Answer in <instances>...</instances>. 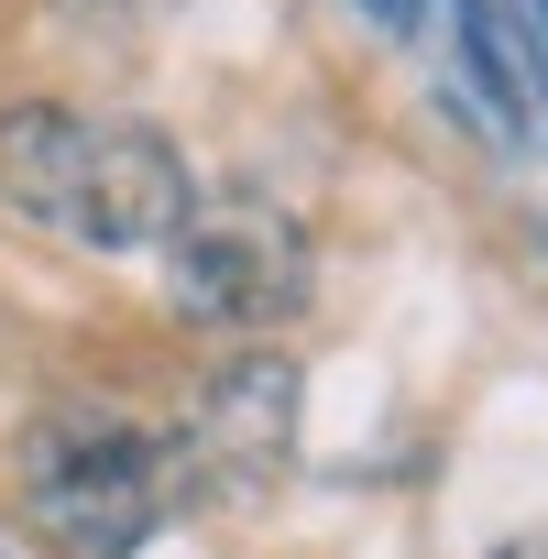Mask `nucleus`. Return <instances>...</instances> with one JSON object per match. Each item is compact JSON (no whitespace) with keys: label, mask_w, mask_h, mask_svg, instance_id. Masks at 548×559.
I'll return each mask as SVG.
<instances>
[{"label":"nucleus","mask_w":548,"mask_h":559,"mask_svg":"<svg viewBox=\"0 0 548 559\" xmlns=\"http://www.w3.org/2000/svg\"><path fill=\"white\" fill-rule=\"evenodd\" d=\"M0 198L34 230L78 241V252H165L198 209L187 154L154 121H110V110H67V99H12L0 110Z\"/></svg>","instance_id":"f257e3e1"},{"label":"nucleus","mask_w":548,"mask_h":559,"mask_svg":"<svg viewBox=\"0 0 548 559\" xmlns=\"http://www.w3.org/2000/svg\"><path fill=\"white\" fill-rule=\"evenodd\" d=\"M198 493L176 428L132 417V406H45L23 428V515L67 548V559H132L143 537L176 526V504Z\"/></svg>","instance_id":"f03ea898"},{"label":"nucleus","mask_w":548,"mask_h":559,"mask_svg":"<svg viewBox=\"0 0 548 559\" xmlns=\"http://www.w3.org/2000/svg\"><path fill=\"white\" fill-rule=\"evenodd\" d=\"M165 297L209 330H274L319 297V252L286 209H187L165 241Z\"/></svg>","instance_id":"7ed1b4c3"},{"label":"nucleus","mask_w":548,"mask_h":559,"mask_svg":"<svg viewBox=\"0 0 548 559\" xmlns=\"http://www.w3.org/2000/svg\"><path fill=\"white\" fill-rule=\"evenodd\" d=\"M297 395H308V373L274 352V341L241 352V362H219V373L198 384L187 428H176L187 472H209V483H263L274 461L297 450Z\"/></svg>","instance_id":"20e7f679"},{"label":"nucleus","mask_w":548,"mask_h":559,"mask_svg":"<svg viewBox=\"0 0 548 559\" xmlns=\"http://www.w3.org/2000/svg\"><path fill=\"white\" fill-rule=\"evenodd\" d=\"M493 559H548V537H504V548H493Z\"/></svg>","instance_id":"39448f33"},{"label":"nucleus","mask_w":548,"mask_h":559,"mask_svg":"<svg viewBox=\"0 0 548 559\" xmlns=\"http://www.w3.org/2000/svg\"><path fill=\"white\" fill-rule=\"evenodd\" d=\"M67 12H132V0H67Z\"/></svg>","instance_id":"423d86ee"}]
</instances>
